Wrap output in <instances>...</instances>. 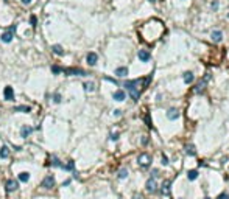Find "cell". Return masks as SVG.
Here are the masks:
<instances>
[{
  "mask_svg": "<svg viewBox=\"0 0 229 199\" xmlns=\"http://www.w3.org/2000/svg\"><path fill=\"white\" fill-rule=\"evenodd\" d=\"M112 97H114V100H116V101H123L125 97H126V93H125L123 90H116V92L112 93Z\"/></svg>",
  "mask_w": 229,
  "mask_h": 199,
  "instance_id": "cell-11",
  "label": "cell"
},
{
  "mask_svg": "<svg viewBox=\"0 0 229 199\" xmlns=\"http://www.w3.org/2000/svg\"><path fill=\"white\" fill-rule=\"evenodd\" d=\"M186 152H187L189 156H195V154H196L195 146H192V145H187V146H186Z\"/></svg>",
  "mask_w": 229,
  "mask_h": 199,
  "instance_id": "cell-25",
  "label": "cell"
},
{
  "mask_svg": "<svg viewBox=\"0 0 229 199\" xmlns=\"http://www.w3.org/2000/svg\"><path fill=\"white\" fill-rule=\"evenodd\" d=\"M0 39H2V42H5V44H10V42L13 41V33H11V31L3 33L2 36H0Z\"/></svg>",
  "mask_w": 229,
  "mask_h": 199,
  "instance_id": "cell-13",
  "label": "cell"
},
{
  "mask_svg": "<svg viewBox=\"0 0 229 199\" xmlns=\"http://www.w3.org/2000/svg\"><path fill=\"white\" fill-rule=\"evenodd\" d=\"M42 188H45V190H50V188H53L55 187V176H52V174H48V176H45L44 177V181H42Z\"/></svg>",
  "mask_w": 229,
  "mask_h": 199,
  "instance_id": "cell-3",
  "label": "cell"
},
{
  "mask_svg": "<svg viewBox=\"0 0 229 199\" xmlns=\"http://www.w3.org/2000/svg\"><path fill=\"white\" fill-rule=\"evenodd\" d=\"M114 115H116V117H120V115H122V110H120V109H116V110H114Z\"/></svg>",
  "mask_w": 229,
  "mask_h": 199,
  "instance_id": "cell-34",
  "label": "cell"
},
{
  "mask_svg": "<svg viewBox=\"0 0 229 199\" xmlns=\"http://www.w3.org/2000/svg\"><path fill=\"white\" fill-rule=\"evenodd\" d=\"M206 83H207V81H204V79H201V81L196 84V86H195V93H201V92L204 90V87H206Z\"/></svg>",
  "mask_w": 229,
  "mask_h": 199,
  "instance_id": "cell-15",
  "label": "cell"
},
{
  "mask_svg": "<svg viewBox=\"0 0 229 199\" xmlns=\"http://www.w3.org/2000/svg\"><path fill=\"white\" fill-rule=\"evenodd\" d=\"M50 160H52V165H53V167H59V168L63 167V163L59 162V159L56 157V156H52V159H50Z\"/></svg>",
  "mask_w": 229,
  "mask_h": 199,
  "instance_id": "cell-26",
  "label": "cell"
},
{
  "mask_svg": "<svg viewBox=\"0 0 229 199\" xmlns=\"http://www.w3.org/2000/svg\"><path fill=\"white\" fill-rule=\"evenodd\" d=\"M133 199H142V196H140V194H136V196L133 198Z\"/></svg>",
  "mask_w": 229,
  "mask_h": 199,
  "instance_id": "cell-43",
  "label": "cell"
},
{
  "mask_svg": "<svg viewBox=\"0 0 229 199\" xmlns=\"http://www.w3.org/2000/svg\"><path fill=\"white\" fill-rule=\"evenodd\" d=\"M19 188V182L14 181V179H10L8 182H6V191L11 193V191H16Z\"/></svg>",
  "mask_w": 229,
  "mask_h": 199,
  "instance_id": "cell-7",
  "label": "cell"
},
{
  "mask_svg": "<svg viewBox=\"0 0 229 199\" xmlns=\"http://www.w3.org/2000/svg\"><path fill=\"white\" fill-rule=\"evenodd\" d=\"M228 19H229V14H228Z\"/></svg>",
  "mask_w": 229,
  "mask_h": 199,
  "instance_id": "cell-46",
  "label": "cell"
},
{
  "mask_svg": "<svg viewBox=\"0 0 229 199\" xmlns=\"http://www.w3.org/2000/svg\"><path fill=\"white\" fill-rule=\"evenodd\" d=\"M84 90H86V92H94V90H95V84H94L92 81L84 83Z\"/></svg>",
  "mask_w": 229,
  "mask_h": 199,
  "instance_id": "cell-23",
  "label": "cell"
},
{
  "mask_svg": "<svg viewBox=\"0 0 229 199\" xmlns=\"http://www.w3.org/2000/svg\"><path fill=\"white\" fill-rule=\"evenodd\" d=\"M61 168H63V170H66V171H72V170L75 168V163H73V160H69V162H67V165H63Z\"/></svg>",
  "mask_w": 229,
  "mask_h": 199,
  "instance_id": "cell-22",
  "label": "cell"
},
{
  "mask_svg": "<svg viewBox=\"0 0 229 199\" xmlns=\"http://www.w3.org/2000/svg\"><path fill=\"white\" fill-rule=\"evenodd\" d=\"M158 176H159V171H158V170H153V171H151V177H153V179H156Z\"/></svg>",
  "mask_w": 229,
  "mask_h": 199,
  "instance_id": "cell-32",
  "label": "cell"
},
{
  "mask_svg": "<svg viewBox=\"0 0 229 199\" xmlns=\"http://www.w3.org/2000/svg\"><path fill=\"white\" fill-rule=\"evenodd\" d=\"M167 118H169V120H178L179 118V110L175 109V108L169 109L167 110Z\"/></svg>",
  "mask_w": 229,
  "mask_h": 199,
  "instance_id": "cell-9",
  "label": "cell"
},
{
  "mask_svg": "<svg viewBox=\"0 0 229 199\" xmlns=\"http://www.w3.org/2000/svg\"><path fill=\"white\" fill-rule=\"evenodd\" d=\"M13 110H14V112H30L31 108H30V106H16Z\"/></svg>",
  "mask_w": 229,
  "mask_h": 199,
  "instance_id": "cell-19",
  "label": "cell"
},
{
  "mask_svg": "<svg viewBox=\"0 0 229 199\" xmlns=\"http://www.w3.org/2000/svg\"><path fill=\"white\" fill-rule=\"evenodd\" d=\"M109 139H111V140H112V141H116L117 139H119V134H117V132H114V134H111V137H109Z\"/></svg>",
  "mask_w": 229,
  "mask_h": 199,
  "instance_id": "cell-31",
  "label": "cell"
},
{
  "mask_svg": "<svg viewBox=\"0 0 229 199\" xmlns=\"http://www.w3.org/2000/svg\"><path fill=\"white\" fill-rule=\"evenodd\" d=\"M125 177H128V170H120L119 171V179H125Z\"/></svg>",
  "mask_w": 229,
  "mask_h": 199,
  "instance_id": "cell-27",
  "label": "cell"
},
{
  "mask_svg": "<svg viewBox=\"0 0 229 199\" xmlns=\"http://www.w3.org/2000/svg\"><path fill=\"white\" fill-rule=\"evenodd\" d=\"M33 132V128L31 126H22V129H20V137H24V139H27V137H30V134Z\"/></svg>",
  "mask_w": 229,
  "mask_h": 199,
  "instance_id": "cell-10",
  "label": "cell"
},
{
  "mask_svg": "<svg viewBox=\"0 0 229 199\" xmlns=\"http://www.w3.org/2000/svg\"><path fill=\"white\" fill-rule=\"evenodd\" d=\"M86 61H87V64H89V66H95V64H97V61H98V56H97V53H94V51L87 53V56H86Z\"/></svg>",
  "mask_w": 229,
  "mask_h": 199,
  "instance_id": "cell-8",
  "label": "cell"
},
{
  "mask_svg": "<svg viewBox=\"0 0 229 199\" xmlns=\"http://www.w3.org/2000/svg\"><path fill=\"white\" fill-rule=\"evenodd\" d=\"M148 2H156V0H148Z\"/></svg>",
  "mask_w": 229,
  "mask_h": 199,
  "instance_id": "cell-44",
  "label": "cell"
},
{
  "mask_svg": "<svg viewBox=\"0 0 229 199\" xmlns=\"http://www.w3.org/2000/svg\"><path fill=\"white\" fill-rule=\"evenodd\" d=\"M187 177H189V181H195L198 177V171L196 170H190L189 173H187Z\"/></svg>",
  "mask_w": 229,
  "mask_h": 199,
  "instance_id": "cell-21",
  "label": "cell"
},
{
  "mask_svg": "<svg viewBox=\"0 0 229 199\" xmlns=\"http://www.w3.org/2000/svg\"><path fill=\"white\" fill-rule=\"evenodd\" d=\"M182 78H184V83H186V84H190V83H193L195 76H193L192 72H186V73L182 75Z\"/></svg>",
  "mask_w": 229,
  "mask_h": 199,
  "instance_id": "cell-14",
  "label": "cell"
},
{
  "mask_svg": "<svg viewBox=\"0 0 229 199\" xmlns=\"http://www.w3.org/2000/svg\"><path fill=\"white\" fill-rule=\"evenodd\" d=\"M52 72H53L55 75H58V73H61V72H63V68H61L59 66H53V67H52Z\"/></svg>",
  "mask_w": 229,
  "mask_h": 199,
  "instance_id": "cell-29",
  "label": "cell"
},
{
  "mask_svg": "<svg viewBox=\"0 0 229 199\" xmlns=\"http://www.w3.org/2000/svg\"><path fill=\"white\" fill-rule=\"evenodd\" d=\"M16 30H17V25H13V26H11V28H10V31H11V33H14V31H16Z\"/></svg>",
  "mask_w": 229,
  "mask_h": 199,
  "instance_id": "cell-39",
  "label": "cell"
},
{
  "mask_svg": "<svg viewBox=\"0 0 229 199\" xmlns=\"http://www.w3.org/2000/svg\"><path fill=\"white\" fill-rule=\"evenodd\" d=\"M19 181L28 182V181H30V173H27V171H22V173H19Z\"/></svg>",
  "mask_w": 229,
  "mask_h": 199,
  "instance_id": "cell-20",
  "label": "cell"
},
{
  "mask_svg": "<svg viewBox=\"0 0 229 199\" xmlns=\"http://www.w3.org/2000/svg\"><path fill=\"white\" fill-rule=\"evenodd\" d=\"M69 183H70V179H67V181H66V182H63V187H64V185H66V187H67V185H69Z\"/></svg>",
  "mask_w": 229,
  "mask_h": 199,
  "instance_id": "cell-42",
  "label": "cell"
},
{
  "mask_svg": "<svg viewBox=\"0 0 229 199\" xmlns=\"http://www.w3.org/2000/svg\"><path fill=\"white\" fill-rule=\"evenodd\" d=\"M140 141H142V145H147V143H148V137H147V135L142 137V140H140Z\"/></svg>",
  "mask_w": 229,
  "mask_h": 199,
  "instance_id": "cell-35",
  "label": "cell"
},
{
  "mask_svg": "<svg viewBox=\"0 0 229 199\" xmlns=\"http://www.w3.org/2000/svg\"><path fill=\"white\" fill-rule=\"evenodd\" d=\"M147 125H148V128H151V121H150V115L147 114Z\"/></svg>",
  "mask_w": 229,
  "mask_h": 199,
  "instance_id": "cell-38",
  "label": "cell"
},
{
  "mask_svg": "<svg viewBox=\"0 0 229 199\" xmlns=\"http://www.w3.org/2000/svg\"><path fill=\"white\" fill-rule=\"evenodd\" d=\"M137 56H139V59L142 61V62H148V61L151 59V55H150V51H148V50H139Z\"/></svg>",
  "mask_w": 229,
  "mask_h": 199,
  "instance_id": "cell-5",
  "label": "cell"
},
{
  "mask_svg": "<svg viewBox=\"0 0 229 199\" xmlns=\"http://www.w3.org/2000/svg\"><path fill=\"white\" fill-rule=\"evenodd\" d=\"M53 103H56V104H58V103H61V93H58V92H56V93L53 95Z\"/></svg>",
  "mask_w": 229,
  "mask_h": 199,
  "instance_id": "cell-28",
  "label": "cell"
},
{
  "mask_svg": "<svg viewBox=\"0 0 229 199\" xmlns=\"http://www.w3.org/2000/svg\"><path fill=\"white\" fill-rule=\"evenodd\" d=\"M206 199H211V198H206Z\"/></svg>",
  "mask_w": 229,
  "mask_h": 199,
  "instance_id": "cell-45",
  "label": "cell"
},
{
  "mask_svg": "<svg viewBox=\"0 0 229 199\" xmlns=\"http://www.w3.org/2000/svg\"><path fill=\"white\" fill-rule=\"evenodd\" d=\"M0 157L2 159H8L10 157V148L8 146H2V149H0Z\"/></svg>",
  "mask_w": 229,
  "mask_h": 199,
  "instance_id": "cell-18",
  "label": "cell"
},
{
  "mask_svg": "<svg viewBox=\"0 0 229 199\" xmlns=\"http://www.w3.org/2000/svg\"><path fill=\"white\" fill-rule=\"evenodd\" d=\"M30 22H31L33 26H36V16H31V17H30Z\"/></svg>",
  "mask_w": 229,
  "mask_h": 199,
  "instance_id": "cell-33",
  "label": "cell"
},
{
  "mask_svg": "<svg viewBox=\"0 0 229 199\" xmlns=\"http://www.w3.org/2000/svg\"><path fill=\"white\" fill-rule=\"evenodd\" d=\"M162 163H164V165H169V159H167L165 156L162 157Z\"/></svg>",
  "mask_w": 229,
  "mask_h": 199,
  "instance_id": "cell-36",
  "label": "cell"
},
{
  "mask_svg": "<svg viewBox=\"0 0 229 199\" xmlns=\"http://www.w3.org/2000/svg\"><path fill=\"white\" fill-rule=\"evenodd\" d=\"M212 8H213V9L218 8V2H213V3H212Z\"/></svg>",
  "mask_w": 229,
  "mask_h": 199,
  "instance_id": "cell-41",
  "label": "cell"
},
{
  "mask_svg": "<svg viewBox=\"0 0 229 199\" xmlns=\"http://www.w3.org/2000/svg\"><path fill=\"white\" fill-rule=\"evenodd\" d=\"M22 3H24V5H30V3H31V0H20Z\"/></svg>",
  "mask_w": 229,
  "mask_h": 199,
  "instance_id": "cell-40",
  "label": "cell"
},
{
  "mask_svg": "<svg viewBox=\"0 0 229 199\" xmlns=\"http://www.w3.org/2000/svg\"><path fill=\"white\" fill-rule=\"evenodd\" d=\"M52 51L55 53V55H58V56H63V55H64V48L61 47V45H53V47H52Z\"/></svg>",
  "mask_w": 229,
  "mask_h": 199,
  "instance_id": "cell-17",
  "label": "cell"
},
{
  "mask_svg": "<svg viewBox=\"0 0 229 199\" xmlns=\"http://www.w3.org/2000/svg\"><path fill=\"white\" fill-rule=\"evenodd\" d=\"M3 97H5L6 101H14V90L11 86H6L5 90H3Z\"/></svg>",
  "mask_w": 229,
  "mask_h": 199,
  "instance_id": "cell-4",
  "label": "cell"
},
{
  "mask_svg": "<svg viewBox=\"0 0 229 199\" xmlns=\"http://www.w3.org/2000/svg\"><path fill=\"white\" fill-rule=\"evenodd\" d=\"M63 73L67 75V76H86L87 73L83 68L80 67H67V68H63Z\"/></svg>",
  "mask_w": 229,
  "mask_h": 199,
  "instance_id": "cell-1",
  "label": "cell"
},
{
  "mask_svg": "<svg viewBox=\"0 0 229 199\" xmlns=\"http://www.w3.org/2000/svg\"><path fill=\"white\" fill-rule=\"evenodd\" d=\"M105 79H106V81H109V83H114V84H117V81H116V79H112V78H108V76H106Z\"/></svg>",
  "mask_w": 229,
  "mask_h": 199,
  "instance_id": "cell-37",
  "label": "cell"
},
{
  "mask_svg": "<svg viewBox=\"0 0 229 199\" xmlns=\"http://www.w3.org/2000/svg\"><path fill=\"white\" fill-rule=\"evenodd\" d=\"M161 191H162V194H169V193H170V182H169V181L164 182V185H162V190H161Z\"/></svg>",
  "mask_w": 229,
  "mask_h": 199,
  "instance_id": "cell-24",
  "label": "cell"
},
{
  "mask_svg": "<svg viewBox=\"0 0 229 199\" xmlns=\"http://www.w3.org/2000/svg\"><path fill=\"white\" fill-rule=\"evenodd\" d=\"M211 37H212V41H213V42H220L221 39H223V33H221L220 30H215V31H212Z\"/></svg>",
  "mask_w": 229,
  "mask_h": 199,
  "instance_id": "cell-12",
  "label": "cell"
},
{
  "mask_svg": "<svg viewBox=\"0 0 229 199\" xmlns=\"http://www.w3.org/2000/svg\"><path fill=\"white\" fill-rule=\"evenodd\" d=\"M116 75L120 76V78H123V76L128 75V68H126V67H119V68H116Z\"/></svg>",
  "mask_w": 229,
  "mask_h": 199,
  "instance_id": "cell-16",
  "label": "cell"
},
{
  "mask_svg": "<svg viewBox=\"0 0 229 199\" xmlns=\"http://www.w3.org/2000/svg\"><path fill=\"white\" fill-rule=\"evenodd\" d=\"M137 162H139V165L140 167H150V163H151V157H150V154H147V152H142V154L137 157Z\"/></svg>",
  "mask_w": 229,
  "mask_h": 199,
  "instance_id": "cell-2",
  "label": "cell"
},
{
  "mask_svg": "<svg viewBox=\"0 0 229 199\" xmlns=\"http://www.w3.org/2000/svg\"><path fill=\"white\" fill-rule=\"evenodd\" d=\"M217 199H229V194L228 193H221V194H218Z\"/></svg>",
  "mask_w": 229,
  "mask_h": 199,
  "instance_id": "cell-30",
  "label": "cell"
},
{
  "mask_svg": "<svg viewBox=\"0 0 229 199\" xmlns=\"http://www.w3.org/2000/svg\"><path fill=\"white\" fill-rule=\"evenodd\" d=\"M145 187H147V191H150V193H154V191L158 190V183H156V181H154L153 177L148 179V181H147V185H145Z\"/></svg>",
  "mask_w": 229,
  "mask_h": 199,
  "instance_id": "cell-6",
  "label": "cell"
}]
</instances>
